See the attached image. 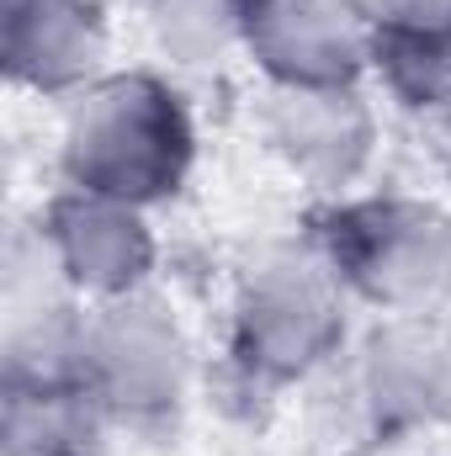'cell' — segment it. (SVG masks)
<instances>
[{"instance_id":"6da1fadb","label":"cell","mask_w":451,"mask_h":456,"mask_svg":"<svg viewBox=\"0 0 451 456\" xmlns=\"http://www.w3.org/2000/svg\"><path fill=\"white\" fill-rule=\"evenodd\" d=\"M192 165V107L160 69H107L64 112L59 175L75 191L117 197L149 213L186 186Z\"/></svg>"},{"instance_id":"7a4b0ae2","label":"cell","mask_w":451,"mask_h":456,"mask_svg":"<svg viewBox=\"0 0 451 456\" xmlns=\"http://www.w3.org/2000/svg\"><path fill=\"white\" fill-rule=\"evenodd\" d=\"M308 249L340 276L345 297L382 319H436L451 303V213L441 202L404 191L330 197L314 213Z\"/></svg>"},{"instance_id":"3957f363","label":"cell","mask_w":451,"mask_h":456,"mask_svg":"<svg viewBox=\"0 0 451 456\" xmlns=\"http://www.w3.org/2000/svg\"><path fill=\"white\" fill-rule=\"evenodd\" d=\"M345 287L314 249H276L239 271L228 303L224 371L250 398L319 377L345 350Z\"/></svg>"},{"instance_id":"277c9868","label":"cell","mask_w":451,"mask_h":456,"mask_svg":"<svg viewBox=\"0 0 451 456\" xmlns=\"http://www.w3.org/2000/svg\"><path fill=\"white\" fill-rule=\"evenodd\" d=\"M192 340L181 319L149 297L86 303L80 319V382L112 414L117 430H160L192 398Z\"/></svg>"},{"instance_id":"5b68a950","label":"cell","mask_w":451,"mask_h":456,"mask_svg":"<svg viewBox=\"0 0 451 456\" xmlns=\"http://www.w3.org/2000/svg\"><path fill=\"white\" fill-rule=\"evenodd\" d=\"M372 16L361 0H244V59L271 91H335L372 75Z\"/></svg>"},{"instance_id":"8992f818","label":"cell","mask_w":451,"mask_h":456,"mask_svg":"<svg viewBox=\"0 0 451 456\" xmlns=\"http://www.w3.org/2000/svg\"><path fill=\"white\" fill-rule=\"evenodd\" d=\"M37 239L53 271L64 276V287L86 303H112V297L144 292L160 260L144 208L96 197V191H75V186H59L48 197V208L37 213Z\"/></svg>"},{"instance_id":"52a82bcc","label":"cell","mask_w":451,"mask_h":456,"mask_svg":"<svg viewBox=\"0 0 451 456\" xmlns=\"http://www.w3.org/2000/svg\"><path fill=\"white\" fill-rule=\"evenodd\" d=\"M107 0H0V64L16 91L75 102L107 75Z\"/></svg>"},{"instance_id":"ba28073f","label":"cell","mask_w":451,"mask_h":456,"mask_svg":"<svg viewBox=\"0 0 451 456\" xmlns=\"http://www.w3.org/2000/svg\"><path fill=\"white\" fill-rule=\"evenodd\" d=\"M260 138L303 186L324 197H350L377 154V112L361 86L266 91Z\"/></svg>"},{"instance_id":"9c48e42d","label":"cell","mask_w":451,"mask_h":456,"mask_svg":"<svg viewBox=\"0 0 451 456\" xmlns=\"http://www.w3.org/2000/svg\"><path fill=\"white\" fill-rule=\"evenodd\" d=\"M436 319H382L350 366V403L372 441H398L414 430H430V398H436Z\"/></svg>"},{"instance_id":"30bf717a","label":"cell","mask_w":451,"mask_h":456,"mask_svg":"<svg viewBox=\"0 0 451 456\" xmlns=\"http://www.w3.org/2000/svg\"><path fill=\"white\" fill-rule=\"evenodd\" d=\"M112 414L80 377H0L5 456H107Z\"/></svg>"},{"instance_id":"8fae6325","label":"cell","mask_w":451,"mask_h":456,"mask_svg":"<svg viewBox=\"0 0 451 456\" xmlns=\"http://www.w3.org/2000/svg\"><path fill=\"white\" fill-rule=\"evenodd\" d=\"M138 21L176 69H208L244 48V0H138Z\"/></svg>"},{"instance_id":"7c38bea8","label":"cell","mask_w":451,"mask_h":456,"mask_svg":"<svg viewBox=\"0 0 451 456\" xmlns=\"http://www.w3.org/2000/svg\"><path fill=\"white\" fill-rule=\"evenodd\" d=\"M372 75L414 117L451 122V37H372Z\"/></svg>"},{"instance_id":"4fadbf2b","label":"cell","mask_w":451,"mask_h":456,"mask_svg":"<svg viewBox=\"0 0 451 456\" xmlns=\"http://www.w3.org/2000/svg\"><path fill=\"white\" fill-rule=\"evenodd\" d=\"M382 37H451V0H361Z\"/></svg>"},{"instance_id":"5bb4252c","label":"cell","mask_w":451,"mask_h":456,"mask_svg":"<svg viewBox=\"0 0 451 456\" xmlns=\"http://www.w3.org/2000/svg\"><path fill=\"white\" fill-rule=\"evenodd\" d=\"M430 430H451V324H441V345H436V398H430Z\"/></svg>"}]
</instances>
